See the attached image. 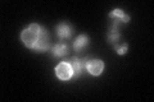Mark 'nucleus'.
I'll return each mask as SVG.
<instances>
[{
	"label": "nucleus",
	"instance_id": "f257e3e1",
	"mask_svg": "<svg viewBox=\"0 0 154 102\" xmlns=\"http://www.w3.org/2000/svg\"><path fill=\"white\" fill-rule=\"evenodd\" d=\"M21 38H22V42L28 48H32V50L38 52L46 51L50 46L48 32L36 23L30 24V27L26 28L22 32Z\"/></svg>",
	"mask_w": 154,
	"mask_h": 102
},
{
	"label": "nucleus",
	"instance_id": "f03ea898",
	"mask_svg": "<svg viewBox=\"0 0 154 102\" xmlns=\"http://www.w3.org/2000/svg\"><path fill=\"white\" fill-rule=\"evenodd\" d=\"M55 74L60 80H68L73 77V69L69 63L62 61L59 65L55 68Z\"/></svg>",
	"mask_w": 154,
	"mask_h": 102
},
{
	"label": "nucleus",
	"instance_id": "6e6552de",
	"mask_svg": "<svg viewBox=\"0 0 154 102\" xmlns=\"http://www.w3.org/2000/svg\"><path fill=\"white\" fill-rule=\"evenodd\" d=\"M109 17H110V18L118 19V21H121L122 23H127V22L130 21V17L126 16V14H125V13L121 10V9H114L113 12H110Z\"/></svg>",
	"mask_w": 154,
	"mask_h": 102
},
{
	"label": "nucleus",
	"instance_id": "20e7f679",
	"mask_svg": "<svg viewBox=\"0 0 154 102\" xmlns=\"http://www.w3.org/2000/svg\"><path fill=\"white\" fill-rule=\"evenodd\" d=\"M86 69L89 70L91 75H100L104 69V63L102 60H89Z\"/></svg>",
	"mask_w": 154,
	"mask_h": 102
},
{
	"label": "nucleus",
	"instance_id": "1a4fd4ad",
	"mask_svg": "<svg viewBox=\"0 0 154 102\" xmlns=\"http://www.w3.org/2000/svg\"><path fill=\"white\" fill-rule=\"evenodd\" d=\"M116 51H117V54L119 55H123L127 52V45L126 43H116Z\"/></svg>",
	"mask_w": 154,
	"mask_h": 102
},
{
	"label": "nucleus",
	"instance_id": "7ed1b4c3",
	"mask_svg": "<svg viewBox=\"0 0 154 102\" xmlns=\"http://www.w3.org/2000/svg\"><path fill=\"white\" fill-rule=\"evenodd\" d=\"M88 59H77V57H73V59L71 60V66L72 69H73V77L77 78V77H80L82 74V71L86 69V65H88Z\"/></svg>",
	"mask_w": 154,
	"mask_h": 102
},
{
	"label": "nucleus",
	"instance_id": "39448f33",
	"mask_svg": "<svg viewBox=\"0 0 154 102\" xmlns=\"http://www.w3.org/2000/svg\"><path fill=\"white\" fill-rule=\"evenodd\" d=\"M57 33H58V36H59L60 40H67V38H69L72 36L73 30H72V27L68 23L63 22V23H59V26L57 27Z\"/></svg>",
	"mask_w": 154,
	"mask_h": 102
},
{
	"label": "nucleus",
	"instance_id": "9d476101",
	"mask_svg": "<svg viewBox=\"0 0 154 102\" xmlns=\"http://www.w3.org/2000/svg\"><path fill=\"white\" fill-rule=\"evenodd\" d=\"M118 40H119V33L109 32V35H108V41H109L110 43L116 45V43H118Z\"/></svg>",
	"mask_w": 154,
	"mask_h": 102
},
{
	"label": "nucleus",
	"instance_id": "0eeeda50",
	"mask_svg": "<svg viewBox=\"0 0 154 102\" xmlns=\"http://www.w3.org/2000/svg\"><path fill=\"white\" fill-rule=\"evenodd\" d=\"M67 52H68V47H67L64 43H57V45H54L51 47V54L57 57L64 56Z\"/></svg>",
	"mask_w": 154,
	"mask_h": 102
},
{
	"label": "nucleus",
	"instance_id": "423d86ee",
	"mask_svg": "<svg viewBox=\"0 0 154 102\" xmlns=\"http://www.w3.org/2000/svg\"><path fill=\"white\" fill-rule=\"evenodd\" d=\"M89 43V37L88 36H85V35H81L79 36L73 42V48L77 51V52H80V51H82L84 48L86 47V45Z\"/></svg>",
	"mask_w": 154,
	"mask_h": 102
}]
</instances>
